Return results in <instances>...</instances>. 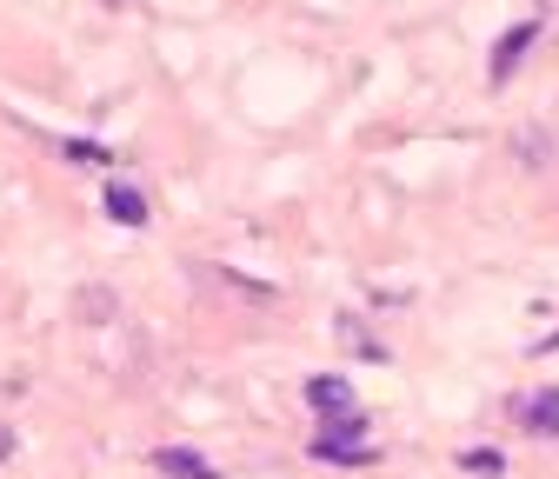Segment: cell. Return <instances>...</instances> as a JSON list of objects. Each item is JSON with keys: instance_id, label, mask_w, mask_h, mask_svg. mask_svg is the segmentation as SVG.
Masks as SVG:
<instances>
[{"instance_id": "6da1fadb", "label": "cell", "mask_w": 559, "mask_h": 479, "mask_svg": "<svg viewBox=\"0 0 559 479\" xmlns=\"http://www.w3.org/2000/svg\"><path fill=\"white\" fill-rule=\"evenodd\" d=\"M513 420L533 433V440H559V386H539L513 406Z\"/></svg>"}, {"instance_id": "8992f818", "label": "cell", "mask_w": 559, "mask_h": 479, "mask_svg": "<svg viewBox=\"0 0 559 479\" xmlns=\"http://www.w3.org/2000/svg\"><path fill=\"white\" fill-rule=\"evenodd\" d=\"M154 466H160L167 479H221L214 466H206V459L193 453V446H160V453H154Z\"/></svg>"}, {"instance_id": "30bf717a", "label": "cell", "mask_w": 559, "mask_h": 479, "mask_svg": "<svg viewBox=\"0 0 559 479\" xmlns=\"http://www.w3.org/2000/svg\"><path fill=\"white\" fill-rule=\"evenodd\" d=\"M67 160H81V167H107L114 154H107V147H94V141H67Z\"/></svg>"}, {"instance_id": "9c48e42d", "label": "cell", "mask_w": 559, "mask_h": 479, "mask_svg": "<svg viewBox=\"0 0 559 479\" xmlns=\"http://www.w3.org/2000/svg\"><path fill=\"white\" fill-rule=\"evenodd\" d=\"M313 453H320V459H333V466H373V459H380V446H373V440H367V446H320V440H313Z\"/></svg>"}, {"instance_id": "3957f363", "label": "cell", "mask_w": 559, "mask_h": 479, "mask_svg": "<svg viewBox=\"0 0 559 479\" xmlns=\"http://www.w3.org/2000/svg\"><path fill=\"white\" fill-rule=\"evenodd\" d=\"M539 40V21H520V27H507L500 34V47H493V67H486V74H493V81H507L513 74V67L526 60V47Z\"/></svg>"}, {"instance_id": "ba28073f", "label": "cell", "mask_w": 559, "mask_h": 479, "mask_svg": "<svg viewBox=\"0 0 559 479\" xmlns=\"http://www.w3.org/2000/svg\"><path fill=\"white\" fill-rule=\"evenodd\" d=\"M460 466H466V472H479V479H500V472H507V453H493V446H466V453H460Z\"/></svg>"}, {"instance_id": "8fae6325", "label": "cell", "mask_w": 559, "mask_h": 479, "mask_svg": "<svg viewBox=\"0 0 559 479\" xmlns=\"http://www.w3.org/2000/svg\"><path fill=\"white\" fill-rule=\"evenodd\" d=\"M81 313H94V320H107V313H114V294H100V287H87V294H81Z\"/></svg>"}, {"instance_id": "277c9868", "label": "cell", "mask_w": 559, "mask_h": 479, "mask_svg": "<svg viewBox=\"0 0 559 479\" xmlns=\"http://www.w3.org/2000/svg\"><path fill=\"white\" fill-rule=\"evenodd\" d=\"M107 214H114L120 227H147V220H154V214H147V193H140L133 180H114V187H107Z\"/></svg>"}, {"instance_id": "5b68a950", "label": "cell", "mask_w": 559, "mask_h": 479, "mask_svg": "<svg viewBox=\"0 0 559 479\" xmlns=\"http://www.w3.org/2000/svg\"><path fill=\"white\" fill-rule=\"evenodd\" d=\"M333 339H340V354H354V360H386V347L367 333V320H354V313L333 320Z\"/></svg>"}, {"instance_id": "7c38bea8", "label": "cell", "mask_w": 559, "mask_h": 479, "mask_svg": "<svg viewBox=\"0 0 559 479\" xmlns=\"http://www.w3.org/2000/svg\"><path fill=\"white\" fill-rule=\"evenodd\" d=\"M0 459H14V427L0 420Z\"/></svg>"}, {"instance_id": "7a4b0ae2", "label": "cell", "mask_w": 559, "mask_h": 479, "mask_svg": "<svg viewBox=\"0 0 559 479\" xmlns=\"http://www.w3.org/2000/svg\"><path fill=\"white\" fill-rule=\"evenodd\" d=\"M307 406H313V414H326V420H340V414H360V406H354V380H340V373H320V380H307Z\"/></svg>"}, {"instance_id": "52a82bcc", "label": "cell", "mask_w": 559, "mask_h": 479, "mask_svg": "<svg viewBox=\"0 0 559 479\" xmlns=\"http://www.w3.org/2000/svg\"><path fill=\"white\" fill-rule=\"evenodd\" d=\"M513 154H520V167H546V160H559V141L539 133V127H526L520 141H513Z\"/></svg>"}]
</instances>
